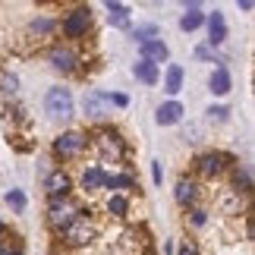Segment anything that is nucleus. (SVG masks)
Masks as SVG:
<instances>
[{
    "instance_id": "22",
    "label": "nucleus",
    "mask_w": 255,
    "mask_h": 255,
    "mask_svg": "<svg viewBox=\"0 0 255 255\" xmlns=\"http://www.w3.org/2000/svg\"><path fill=\"white\" fill-rule=\"evenodd\" d=\"M107 211L117 214V218H123V214L129 211V202H126L123 195H111V202H107Z\"/></svg>"
},
{
    "instance_id": "25",
    "label": "nucleus",
    "mask_w": 255,
    "mask_h": 255,
    "mask_svg": "<svg viewBox=\"0 0 255 255\" xmlns=\"http://www.w3.org/2000/svg\"><path fill=\"white\" fill-rule=\"evenodd\" d=\"M6 205H9V208H16V211H22V208H25V195L19 192V189L6 192Z\"/></svg>"
},
{
    "instance_id": "13",
    "label": "nucleus",
    "mask_w": 255,
    "mask_h": 255,
    "mask_svg": "<svg viewBox=\"0 0 255 255\" xmlns=\"http://www.w3.org/2000/svg\"><path fill=\"white\" fill-rule=\"evenodd\" d=\"M208 35H211V38H208L211 44H221L224 38H227V22H224L221 13H211V16H208Z\"/></svg>"
},
{
    "instance_id": "33",
    "label": "nucleus",
    "mask_w": 255,
    "mask_h": 255,
    "mask_svg": "<svg viewBox=\"0 0 255 255\" xmlns=\"http://www.w3.org/2000/svg\"><path fill=\"white\" fill-rule=\"evenodd\" d=\"M0 255H6V249H3V246H0Z\"/></svg>"
},
{
    "instance_id": "6",
    "label": "nucleus",
    "mask_w": 255,
    "mask_h": 255,
    "mask_svg": "<svg viewBox=\"0 0 255 255\" xmlns=\"http://www.w3.org/2000/svg\"><path fill=\"white\" fill-rule=\"evenodd\" d=\"M111 104H114V95H104V92H85V98H82L85 117H107Z\"/></svg>"
},
{
    "instance_id": "32",
    "label": "nucleus",
    "mask_w": 255,
    "mask_h": 255,
    "mask_svg": "<svg viewBox=\"0 0 255 255\" xmlns=\"http://www.w3.org/2000/svg\"><path fill=\"white\" fill-rule=\"evenodd\" d=\"M176 255H199V252H195V246H183V249L176 252Z\"/></svg>"
},
{
    "instance_id": "9",
    "label": "nucleus",
    "mask_w": 255,
    "mask_h": 255,
    "mask_svg": "<svg viewBox=\"0 0 255 255\" xmlns=\"http://www.w3.org/2000/svg\"><path fill=\"white\" fill-rule=\"evenodd\" d=\"M98 148H101L104 154H111V158H123V142H120V135L111 132V129L98 132Z\"/></svg>"
},
{
    "instance_id": "8",
    "label": "nucleus",
    "mask_w": 255,
    "mask_h": 255,
    "mask_svg": "<svg viewBox=\"0 0 255 255\" xmlns=\"http://www.w3.org/2000/svg\"><path fill=\"white\" fill-rule=\"evenodd\" d=\"M224 161H230V158H227V154H221V151L199 154V158H195V170H199L202 176H218L224 170Z\"/></svg>"
},
{
    "instance_id": "21",
    "label": "nucleus",
    "mask_w": 255,
    "mask_h": 255,
    "mask_svg": "<svg viewBox=\"0 0 255 255\" xmlns=\"http://www.w3.org/2000/svg\"><path fill=\"white\" fill-rule=\"evenodd\" d=\"M104 186L107 189H132L135 183H132V176H126V173L123 176H107L104 173Z\"/></svg>"
},
{
    "instance_id": "30",
    "label": "nucleus",
    "mask_w": 255,
    "mask_h": 255,
    "mask_svg": "<svg viewBox=\"0 0 255 255\" xmlns=\"http://www.w3.org/2000/svg\"><path fill=\"white\" fill-rule=\"evenodd\" d=\"M195 57H199V60H208L211 51H208V47H199V51H195Z\"/></svg>"
},
{
    "instance_id": "3",
    "label": "nucleus",
    "mask_w": 255,
    "mask_h": 255,
    "mask_svg": "<svg viewBox=\"0 0 255 255\" xmlns=\"http://www.w3.org/2000/svg\"><path fill=\"white\" fill-rule=\"evenodd\" d=\"M88 25H92V9H88V6H76L73 13L63 19V35L66 38H82L88 32Z\"/></svg>"
},
{
    "instance_id": "24",
    "label": "nucleus",
    "mask_w": 255,
    "mask_h": 255,
    "mask_svg": "<svg viewBox=\"0 0 255 255\" xmlns=\"http://www.w3.org/2000/svg\"><path fill=\"white\" fill-rule=\"evenodd\" d=\"M154 35H158V25H139V28H135V32H132V38H135V41H151V38Z\"/></svg>"
},
{
    "instance_id": "26",
    "label": "nucleus",
    "mask_w": 255,
    "mask_h": 255,
    "mask_svg": "<svg viewBox=\"0 0 255 255\" xmlns=\"http://www.w3.org/2000/svg\"><path fill=\"white\" fill-rule=\"evenodd\" d=\"M51 28H54L51 19H35V22H32V32H38V35H47Z\"/></svg>"
},
{
    "instance_id": "10",
    "label": "nucleus",
    "mask_w": 255,
    "mask_h": 255,
    "mask_svg": "<svg viewBox=\"0 0 255 255\" xmlns=\"http://www.w3.org/2000/svg\"><path fill=\"white\" fill-rule=\"evenodd\" d=\"M167 54H170V51H167V44L158 41V38H151V41H145V44H142V60H148V63H154V66L167 60Z\"/></svg>"
},
{
    "instance_id": "23",
    "label": "nucleus",
    "mask_w": 255,
    "mask_h": 255,
    "mask_svg": "<svg viewBox=\"0 0 255 255\" xmlns=\"http://www.w3.org/2000/svg\"><path fill=\"white\" fill-rule=\"evenodd\" d=\"M233 183H237V189L249 192V189H252V173H249V167H237V176H233Z\"/></svg>"
},
{
    "instance_id": "34",
    "label": "nucleus",
    "mask_w": 255,
    "mask_h": 255,
    "mask_svg": "<svg viewBox=\"0 0 255 255\" xmlns=\"http://www.w3.org/2000/svg\"><path fill=\"white\" fill-rule=\"evenodd\" d=\"M6 255H22V252H6Z\"/></svg>"
},
{
    "instance_id": "31",
    "label": "nucleus",
    "mask_w": 255,
    "mask_h": 255,
    "mask_svg": "<svg viewBox=\"0 0 255 255\" xmlns=\"http://www.w3.org/2000/svg\"><path fill=\"white\" fill-rule=\"evenodd\" d=\"M151 176H154V183H161V164H151Z\"/></svg>"
},
{
    "instance_id": "12",
    "label": "nucleus",
    "mask_w": 255,
    "mask_h": 255,
    "mask_svg": "<svg viewBox=\"0 0 255 255\" xmlns=\"http://www.w3.org/2000/svg\"><path fill=\"white\" fill-rule=\"evenodd\" d=\"M51 63H54V70H60V73H73L76 70V54L70 51V47H54Z\"/></svg>"
},
{
    "instance_id": "1",
    "label": "nucleus",
    "mask_w": 255,
    "mask_h": 255,
    "mask_svg": "<svg viewBox=\"0 0 255 255\" xmlns=\"http://www.w3.org/2000/svg\"><path fill=\"white\" fill-rule=\"evenodd\" d=\"M44 111L47 117H54V120H70L76 104H73V95L66 92V88H51L44 98Z\"/></svg>"
},
{
    "instance_id": "4",
    "label": "nucleus",
    "mask_w": 255,
    "mask_h": 255,
    "mask_svg": "<svg viewBox=\"0 0 255 255\" xmlns=\"http://www.w3.org/2000/svg\"><path fill=\"white\" fill-rule=\"evenodd\" d=\"M73 218H79V211L73 208L66 199H54L51 205H47V221H51V227H57V230H63L66 224H70Z\"/></svg>"
},
{
    "instance_id": "11",
    "label": "nucleus",
    "mask_w": 255,
    "mask_h": 255,
    "mask_svg": "<svg viewBox=\"0 0 255 255\" xmlns=\"http://www.w3.org/2000/svg\"><path fill=\"white\" fill-rule=\"evenodd\" d=\"M180 117H183V104H180V101H167V104L158 107L154 120H158V126H173Z\"/></svg>"
},
{
    "instance_id": "29",
    "label": "nucleus",
    "mask_w": 255,
    "mask_h": 255,
    "mask_svg": "<svg viewBox=\"0 0 255 255\" xmlns=\"http://www.w3.org/2000/svg\"><path fill=\"white\" fill-rule=\"evenodd\" d=\"M205 221H208V211H202V208H195L192 211V224H195V227H202V224Z\"/></svg>"
},
{
    "instance_id": "27",
    "label": "nucleus",
    "mask_w": 255,
    "mask_h": 255,
    "mask_svg": "<svg viewBox=\"0 0 255 255\" xmlns=\"http://www.w3.org/2000/svg\"><path fill=\"white\" fill-rule=\"evenodd\" d=\"M208 117H211V120H218V123H224V120L230 117V111H227V107H211Z\"/></svg>"
},
{
    "instance_id": "28",
    "label": "nucleus",
    "mask_w": 255,
    "mask_h": 255,
    "mask_svg": "<svg viewBox=\"0 0 255 255\" xmlns=\"http://www.w3.org/2000/svg\"><path fill=\"white\" fill-rule=\"evenodd\" d=\"M0 85H3V92H16V76H9V73H3V76H0Z\"/></svg>"
},
{
    "instance_id": "16",
    "label": "nucleus",
    "mask_w": 255,
    "mask_h": 255,
    "mask_svg": "<svg viewBox=\"0 0 255 255\" xmlns=\"http://www.w3.org/2000/svg\"><path fill=\"white\" fill-rule=\"evenodd\" d=\"M173 195H176V202H180V205H192L195 195H199V186H195L192 180H180V183H176V189H173Z\"/></svg>"
},
{
    "instance_id": "19",
    "label": "nucleus",
    "mask_w": 255,
    "mask_h": 255,
    "mask_svg": "<svg viewBox=\"0 0 255 255\" xmlns=\"http://www.w3.org/2000/svg\"><path fill=\"white\" fill-rule=\"evenodd\" d=\"M98 186H104L101 167H88V170L82 173V189H98Z\"/></svg>"
},
{
    "instance_id": "5",
    "label": "nucleus",
    "mask_w": 255,
    "mask_h": 255,
    "mask_svg": "<svg viewBox=\"0 0 255 255\" xmlns=\"http://www.w3.org/2000/svg\"><path fill=\"white\" fill-rule=\"evenodd\" d=\"M85 148V135L82 132H63V135H57V142H54V151H57V158H76Z\"/></svg>"
},
{
    "instance_id": "20",
    "label": "nucleus",
    "mask_w": 255,
    "mask_h": 255,
    "mask_svg": "<svg viewBox=\"0 0 255 255\" xmlns=\"http://www.w3.org/2000/svg\"><path fill=\"white\" fill-rule=\"evenodd\" d=\"M180 88H183V66H176V63H173L170 70H167V92L176 95Z\"/></svg>"
},
{
    "instance_id": "2",
    "label": "nucleus",
    "mask_w": 255,
    "mask_h": 255,
    "mask_svg": "<svg viewBox=\"0 0 255 255\" xmlns=\"http://www.w3.org/2000/svg\"><path fill=\"white\" fill-rule=\"evenodd\" d=\"M60 233H63L66 246H88V243L95 240V227H92L88 218H73Z\"/></svg>"
},
{
    "instance_id": "7",
    "label": "nucleus",
    "mask_w": 255,
    "mask_h": 255,
    "mask_svg": "<svg viewBox=\"0 0 255 255\" xmlns=\"http://www.w3.org/2000/svg\"><path fill=\"white\" fill-rule=\"evenodd\" d=\"M70 176H66L63 170H54V173H47L44 176V192L51 195V202L54 199H66V195H70Z\"/></svg>"
},
{
    "instance_id": "18",
    "label": "nucleus",
    "mask_w": 255,
    "mask_h": 255,
    "mask_svg": "<svg viewBox=\"0 0 255 255\" xmlns=\"http://www.w3.org/2000/svg\"><path fill=\"white\" fill-rule=\"evenodd\" d=\"M230 85H233V82H230V73L224 70V66H218V70L211 73V92H214V95H227Z\"/></svg>"
},
{
    "instance_id": "17",
    "label": "nucleus",
    "mask_w": 255,
    "mask_h": 255,
    "mask_svg": "<svg viewBox=\"0 0 255 255\" xmlns=\"http://www.w3.org/2000/svg\"><path fill=\"white\" fill-rule=\"evenodd\" d=\"M132 76H135L139 82H145V85H154V82H158V66L148 63V60H142V63L132 66Z\"/></svg>"
},
{
    "instance_id": "15",
    "label": "nucleus",
    "mask_w": 255,
    "mask_h": 255,
    "mask_svg": "<svg viewBox=\"0 0 255 255\" xmlns=\"http://www.w3.org/2000/svg\"><path fill=\"white\" fill-rule=\"evenodd\" d=\"M202 22H205V16L199 13V3H186V16L180 19V28L183 32H195Z\"/></svg>"
},
{
    "instance_id": "14",
    "label": "nucleus",
    "mask_w": 255,
    "mask_h": 255,
    "mask_svg": "<svg viewBox=\"0 0 255 255\" xmlns=\"http://www.w3.org/2000/svg\"><path fill=\"white\" fill-rule=\"evenodd\" d=\"M107 19H111V25L117 28H126L129 25V6H123V3H107Z\"/></svg>"
}]
</instances>
